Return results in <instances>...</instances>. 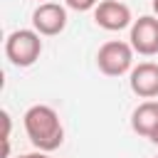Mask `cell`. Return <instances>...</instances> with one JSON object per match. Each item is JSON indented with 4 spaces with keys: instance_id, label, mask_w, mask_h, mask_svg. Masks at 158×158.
<instances>
[{
    "instance_id": "8992f818",
    "label": "cell",
    "mask_w": 158,
    "mask_h": 158,
    "mask_svg": "<svg viewBox=\"0 0 158 158\" xmlns=\"http://www.w3.org/2000/svg\"><path fill=\"white\" fill-rule=\"evenodd\" d=\"M67 27V7L59 2H42L32 12V30L42 37H54Z\"/></svg>"
},
{
    "instance_id": "9c48e42d",
    "label": "cell",
    "mask_w": 158,
    "mask_h": 158,
    "mask_svg": "<svg viewBox=\"0 0 158 158\" xmlns=\"http://www.w3.org/2000/svg\"><path fill=\"white\" fill-rule=\"evenodd\" d=\"M64 5L69 10H77V12H86V10H94L99 5V0H64Z\"/></svg>"
},
{
    "instance_id": "7a4b0ae2",
    "label": "cell",
    "mask_w": 158,
    "mask_h": 158,
    "mask_svg": "<svg viewBox=\"0 0 158 158\" xmlns=\"http://www.w3.org/2000/svg\"><path fill=\"white\" fill-rule=\"evenodd\" d=\"M42 35L37 30H15L5 40V57L15 67H32L42 54Z\"/></svg>"
},
{
    "instance_id": "7c38bea8",
    "label": "cell",
    "mask_w": 158,
    "mask_h": 158,
    "mask_svg": "<svg viewBox=\"0 0 158 158\" xmlns=\"http://www.w3.org/2000/svg\"><path fill=\"white\" fill-rule=\"evenodd\" d=\"M153 15L158 17V0H153Z\"/></svg>"
},
{
    "instance_id": "4fadbf2b",
    "label": "cell",
    "mask_w": 158,
    "mask_h": 158,
    "mask_svg": "<svg viewBox=\"0 0 158 158\" xmlns=\"http://www.w3.org/2000/svg\"><path fill=\"white\" fill-rule=\"evenodd\" d=\"M37 2H40V5H42V2H52V0H37Z\"/></svg>"
},
{
    "instance_id": "52a82bcc",
    "label": "cell",
    "mask_w": 158,
    "mask_h": 158,
    "mask_svg": "<svg viewBox=\"0 0 158 158\" xmlns=\"http://www.w3.org/2000/svg\"><path fill=\"white\" fill-rule=\"evenodd\" d=\"M128 86L141 99L158 96V64L156 62H138L128 72Z\"/></svg>"
},
{
    "instance_id": "6da1fadb",
    "label": "cell",
    "mask_w": 158,
    "mask_h": 158,
    "mask_svg": "<svg viewBox=\"0 0 158 158\" xmlns=\"http://www.w3.org/2000/svg\"><path fill=\"white\" fill-rule=\"evenodd\" d=\"M22 123H25V133H27L30 143L42 153L57 151L64 143V128H62L59 114L47 104L30 106L22 116Z\"/></svg>"
},
{
    "instance_id": "3957f363",
    "label": "cell",
    "mask_w": 158,
    "mask_h": 158,
    "mask_svg": "<svg viewBox=\"0 0 158 158\" xmlns=\"http://www.w3.org/2000/svg\"><path fill=\"white\" fill-rule=\"evenodd\" d=\"M96 67L106 77H121L133 69V47L123 40H109L96 52Z\"/></svg>"
},
{
    "instance_id": "ba28073f",
    "label": "cell",
    "mask_w": 158,
    "mask_h": 158,
    "mask_svg": "<svg viewBox=\"0 0 158 158\" xmlns=\"http://www.w3.org/2000/svg\"><path fill=\"white\" fill-rule=\"evenodd\" d=\"M156 126H158V101L146 99L143 104H138L133 109V114H131V128L138 136L151 138V133H153Z\"/></svg>"
},
{
    "instance_id": "8fae6325",
    "label": "cell",
    "mask_w": 158,
    "mask_h": 158,
    "mask_svg": "<svg viewBox=\"0 0 158 158\" xmlns=\"http://www.w3.org/2000/svg\"><path fill=\"white\" fill-rule=\"evenodd\" d=\"M151 141H153V143H156V146H158V126H156V128H153V133H151Z\"/></svg>"
},
{
    "instance_id": "30bf717a",
    "label": "cell",
    "mask_w": 158,
    "mask_h": 158,
    "mask_svg": "<svg viewBox=\"0 0 158 158\" xmlns=\"http://www.w3.org/2000/svg\"><path fill=\"white\" fill-rule=\"evenodd\" d=\"M17 158H49V156L42 153V151H35V153H25V156H17Z\"/></svg>"
},
{
    "instance_id": "5b68a950",
    "label": "cell",
    "mask_w": 158,
    "mask_h": 158,
    "mask_svg": "<svg viewBox=\"0 0 158 158\" xmlns=\"http://www.w3.org/2000/svg\"><path fill=\"white\" fill-rule=\"evenodd\" d=\"M94 22L101 27V30H109V32H118V30H126L133 25V17H131V7L118 2V0H101L96 7H94Z\"/></svg>"
},
{
    "instance_id": "5bb4252c",
    "label": "cell",
    "mask_w": 158,
    "mask_h": 158,
    "mask_svg": "<svg viewBox=\"0 0 158 158\" xmlns=\"http://www.w3.org/2000/svg\"><path fill=\"white\" fill-rule=\"evenodd\" d=\"M156 158H158V156H156Z\"/></svg>"
},
{
    "instance_id": "277c9868",
    "label": "cell",
    "mask_w": 158,
    "mask_h": 158,
    "mask_svg": "<svg viewBox=\"0 0 158 158\" xmlns=\"http://www.w3.org/2000/svg\"><path fill=\"white\" fill-rule=\"evenodd\" d=\"M128 40H131L133 52H138L143 57L158 54V17L156 15H141L138 20H133Z\"/></svg>"
}]
</instances>
